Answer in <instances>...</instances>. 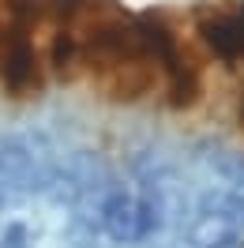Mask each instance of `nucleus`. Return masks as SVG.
<instances>
[{
	"label": "nucleus",
	"instance_id": "obj_3",
	"mask_svg": "<svg viewBox=\"0 0 244 248\" xmlns=\"http://www.w3.org/2000/svg\"><path fill=\"white\" fill-rule=\"evenodd\" d=\"M0 248H27V233H23V226H8L4 237H0Z\"/></svg>",
	"mask_w": 244,
	"mask_h": 248
},
{
	"label": "nucleus",
	"instance_id": "obj_2",
	"mask_svg": "<svg viewBox=\"0 0 244 248\" xmlns=\"http://www.w3.org/2000/svg\"><path fill=\"white\" fill-rule=\"evenodd\" d=\"M0 76L4 87L27 98L30 91H38V53H34V27H19V23H4V53H0Z\"/></svg>",
	"mask_w": 244,
	"mask_h": 248
},
{
	"label": "nucleus",
	"instance_id": "obj_1",
	"mask_svg": "<svg viewBox=\"0 0 244 248\" xmlns=\"http://www.w3.org/2000/svg\"><path fill=\"white\" fill-rule=\"evenodd\" d=\"M94 222L106 237L121 241V245H136L143 237H151L154 226H158V200L109 185L94 200Z\"/></svg>",
	"mask_w": 244,
	"mask_h": 248
}]
</instances>
